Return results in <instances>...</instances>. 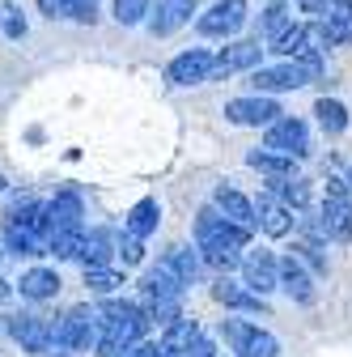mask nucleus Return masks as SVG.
<instances>
[{
	"mask_svg": "<svg viewBox=\"0 0 352 357\" xmlns=\"http://www.w3.org/2000/svg\"><path fill=\"white\" fill-rule=\"evenodd\" d=\"M145 328H149V315L145 306L136 302H102L98 306V357H115L123 344L131 340H145Z\"/></svg>",
	"mask_w": 352,
	"mask_h": 357,
	"instance_id": "1",
	"label": "nucleus"
},
{
	"mask_svg": "<svg viewBox=\"0 0 352 357\" xmlns=\"http://www.w3.org/2000/svg\"><path fill=\"white\" fill-rule=\"evenodd\" d=\"M221 340H225L230 353H238V357H276V353H280V344H276L272 332H259V328L246 324V319H225V324H221Z\"/></svg>",
	"mask_w": 352,
	"mask_h": 357,
	"instance_id": "2",
	"label": "nucleus"
},
{
	"mask_svg": "<svg viewBox=\"0 0 352 357\" xmlns=\"http://www.w3.org/2000/svg\"><path fill=\"white\" fill-rule=\"evenodd\" d=\"M94 340H98V310H90V306H72L68 315L56 324V344L60 349L81 353V349H90Z\"/></svg>",
	"mask_w": 352,
	"mask_h": 357,
	"instance_id": "3",
	"label": "nucleus"
},
{
	"mask_svg": "<svg viewBox=\"0 0 352 357\" xmlns=\"http://www.w3.org/2000/svg\"><path fill=\"white\" fill-rule=\"evenodd\" d=\"M348 178H327V196H323V221L335 243L352 238V200H348Z\"/></svg>",
	"mask_w": 352,
	"mask_h": 357,
	"instance_id": "4",
	"label": "nucleus"
},
{
	"mask_svg": "<svg viewBox=\"0 0 352 357\" xmlns=\"http://www.w3.org/2000/svg\"><path fill=\"white\" fill-rule=\"evenodd\" d=\"M9 336L26 349V353H47L56 344V324L42 319V315H30V310H17V315H9Z\"/></svg>",
	"mask_w": 352,
	"mask_h": 357,
	"instance_id": "5",
	"label": "nucleus"
},
{
	"mask_svg": "<svg viewBox=\"0 0 352 357\" xmlns=\"http://www.w3.org/2000/svg\"><path fill=\"white\" fill-rule=\"evenodd\" d=\"M305 81H314V77H310V68H305L301 60H285V64L250 73V89H255V94H280V89H297Z\"/></svg>",
	"mask_w": 352,
	"mask_h": 357,
	"instance_id": "6",
	"label": "nucleus"
},
{
	"mask_svg": "<svg viewBox=\"0 0 352 357\" xmlns=\"http://www.w3.org/2000/svg\"><path fill=\"white\" fill-rule=\"evenodd\" d=\"M246 238H250V230L238 226V221H230L216 204L195 217V243H200V247H204V243H234V247H246Z\"/></svg>",
	"mask_w": 352,
	"mask_h": 357,
	"instance_id": "7",
	"label": "nucleus"
},
{
	"mask_svg": "<svg viewBox=\"0 0 352 357\" xmlns=\"http://www.w3.org/2000/svg\"><path fill=\"white\" fill-rule=\"evenodd\" d=\"M212 64H216V56H208L204 47H191V52L174 56V60L166 64V81H170V85H200V81H212Z\"/></svg>",
	"mask_w": 352,
	"mask_h": 357,
	"instance_id": "8",
	"label": "nucleus"
},
{
	"mask_svg": "<svg viewBox=\"0 0 352 357\" xmlns=\"http://www.w3.org/2000/svg\"><path fill=\"white\" fill-rule=\"evenodd\" d=\"M246 22V0H216V5L200 17V34L208 38H230Z\"/></svg>",
	"mask_w": 352,
	"mask_h": 357,
	"instance_id": "9",
	"label": "nucleus"
},
{
	"mask_svg": "<svg viewBox=\"0 0 352 357\" xmlns=\"http://www.w3.org/2000/svg\"><path fill=\"white\" fill-rule=\"evenodd\" d=\"M225 119L238 123V128H268V123L280 119V107H276L272 98H263V94H255V98H234V102H225Z\"/></svg>",
	"mask_w": 352,
	"mask_h": 357,
	"instance_id": "10",
	"label": "nucleus"
},
{
	"mask_svg": "<svg viewBox=\"0 0 352 357\" xmlns=\"http://www.w3.org/2000/svg\"><path fill=\"white\" fill-rule=\"evenodd\" d=\"M263 145H268V149H280V153H289V158H305V153H310V132H305L301 119L285 115V119L268 123V141H263Z\"/></svg>",
	"mask_w": 352,
	"mask_h": 357,
	"instance_id": "11",
	"label": "nucleus"
},
{
	"mask_svg": "<svg viewBox=\"0 0 352 357\" xmlns=\"http://www.w3.org/2000/svg\"><path fill=\"white\" fill-rule=\"evenodd\" d=\"M242 281H246L250 289H259V294L280 289V259H276L272 251H255V255H246V259H242Z\"/></svg>",
	"mask_w": 352,
	"mask_h": 357,
	"instance_id": "12",
	"label": "nucleus"
},
{
	"mask_svg": "<svg viewBox=\"0 0 352 357\" xmlns=\"http://www.w3.org/2000/svg\"><path fill=\"white\" fill-rule=\"evenodd\" d=\"M255 217H259V230L272 234V238L289 234V226H293V208H289L276 192H263V196L255 200Z\"/></svg>",
	"mask_w": 352,
	"mask_h": 357,
	"instance_id": "13",
	"label": "nucleus"
},
{
	"mask_svg": "<svg viewBox=\"0 0 352 357\" xmlns=\"http://www.w3.org/2000/svg\"><path fill=\"white\" fill-rule=\"evenodd\" d=\"M212 298L216 302H221V306H234V310H246V315H263V310H268V306H263V294L259 289H250L246 281L238 285V281H216L212 285Z\"/></svg>",
	"mask_w": 352,
	"mask_h": 357,
	"instance_id": "14",
	"label": "nucleus"
},
{
	"mask_svg": "<svg viewBox=\"0 0 352 357\" xmlns=\"http://www.w3.org/2000/svg\"><path fill=\"white\" fill-rule=\"evenodd\" d=\"M191 13H195V0H161L157 5V13L149 17V34H174L179 26H187L191 22Z\"/></svg>",
	"mask_w": 352,
	"mask_h": 357,
	"instance_id": "15",
	"label": "nucleus"
},
{
	"mask_svg": "<svg viewBox=\"0 0 352 357\" xmlns=\"http://www.w3.org/2000/svg\"><path fill=\"white\" fill-rule=\"evenodd\" d=\"M280 289H285L293 302H314V281H310V273L301 268V255H285V259H280Z\"/></svg>",
	"mask_w": 352,
	"mask_h": 357,
	"instance_id": "16",
	"label": "nucleus"
},
{
	"mask_svg": "<svg viewBox=\"0 0 352 357\" xmlns=\"http://www.w3.org/2000/svg\"><path fill=\"white\" fill-rule=\"evenodd\" d=\"M183 289H187V281H183V277H174L166 264L149 268L145 281H141V294H145V298H161V302H179Z\"/></svg>",
	"mask_w": 352,
	"mask_h": 357,
	"instance_id": "17",
	"label": "nucleus"
},
{
	"mask_svg": "<svg viewBox=\"0 0 352 357\" xmlns=\"http://www.w3.org/2000/svg\"><path fill=\"white\" fill-rule=\"evenodd\" d=\"M259 43H230V47L216 56V64H212V81L216 77H230V73H238V68H255L259 64Z\"/></svg>",
	"mask_w": 352,
	"mask_h": 357,
	"instance_id": "18",
	"label": "nucleus"
},
{
	"mask_svg": "<svg viewBox=\"0 0 352 357\" xmlns=\"http://www.w3.org/2000/svg\"><path fill=\"white\" fill-rule=\"evenodd\" d=\"M212 204L221 208L230 221H238V226H246V230H255L259 226V217H255V200H246L242 192H234V188H216V196H212Z\"/></svg>",
	"mask_w": 352,
	"mask_h": 357,
	"instance_id": "19",
	"label": "nucleus"
},
{
	"mask_svg": "<svg viewBox=\"0 0 352 357\" xmlns=\"http://www.w3.org/2000/svg\"><path fill=\"white\" fill-rule=\"evenodd\" d=\"M47 208H51V230H85V204L77 192H60Z\"/></svg>",
	"mask_w": 352,
	"mask_h": 357,
	"instance_id": "20",
	"label": "nucleus"
},
{
	"mask_svg": "<svg viewBox=\"0 0 352 357\" xmlns=\"http://www.w3.org/2000/svg\"><path fill=\"white\" fill-rule=\"evenodd\" d=\"M9 221L26 226V230H30L34 238H42V243L51 238V208H47V204H38V200H22V204L9 213Z\"/></svg>",
	"mask_w": 352,
	"mask_h": 357,
	"instance_id": "21",
	"label": "nucleus"
},
{
	"mask_svg": "<svg viewBox=\"0 0 352 357\" xmlns=\"http://www.w3.org/2000/svg\"><path fill=\"white\" fill-rule=\"evenodd\" d=\"M111 255H115V234H111V230H90V234H81L77 259H81L85 268H98V264H106Z\"/></svg>",
	"mask_w": 352,
	"mask_h": 357,
	"instance_id": "22",
	"label": "nucleus"
},
{
	"mask_svg": "<svg viewBox=\"0 0 352 357\" xmlns=\"http://www.w3.org/2000/svg\"><path fill=\"white\" fill-rule=\"evenodd\" d=\"M195 340H200V324H195V319H183V315H179L174 324H166L161 349H166L170 357H183V353H187V349H191Z\"/></svg>",
	"mask_w": 352,
	"mask_h": 357,
	"instance_id": "23",
	"label": "nucleus"
},
{
	"mask_svg": "<svg viewBox=\"0 0 352 357\" xmlns=\"http://www.w3.org/2000/svg\"><path fill=\"white\" fill-rule=\"evenodd\" d=\"M17 289H22V298L42 302V298H56L60 294V277L51 273V268H30V273L17 281Z\"/></svg>",
	"mask_w": 352,
	"mask_h": 357,
	"instance_id": "24",
	"label": "nucleus"
},
{
	"mask_svg": "<svg viewBox=\"0 0 352 357\" xmlns=\"http://www.w3.org/2000/svg\"><path fill=\"white\" fill-rule=\"evenodd\" d=\"M157 221H161V204H157L153 196H145L141 204H131V213H127V221H123V230L149 238V234L157 230Z\"/></svg>",
	"mask_w": 352,
	"mask_h": 357,
	"instance_id": "25",
	"label": "nucleus"
},
{
	"mask_svg": "<svg viewBox=\"0 0 352 357\" xmlns=\"http://www.w3.org/2000/svg\"><path fill=\"white\" fill-rule=\"evenodd\" d=\"M310 38H314V30H305V26H285V30L272 38V52L285 56V60H297V56L310 52Z\"/></svg>",
	"mask_w": 352,
	"mask_h": 357,
	"instance_id": "26",
	"label": "nucleus"
},
{
	"mask_svg": "<svg viewBox=\"0 0 352 357\" xmlns=\"http://www.w3.org/2000/svg\"><path fill=\"white\" fill-rule=\"evenodd\" d=\"M246 166H255V170H263V174H272V178H285V174H293V158L289 153H280V149H250L246 153Z\"/></svg>",
	"mask_w": 352,
	"mask_h": 357,
	"instance_id": "27",
	"label": "nucleus"
},
{
	"mask_svg": "<svg viewBox=\"0 0 352 357\" xmlns=\"http://www.w3.org/2000/svg\"><path fill=\"white\" fill-rule=\"evenodd\" d=\"M161 264L170 268L174 277H183L187 285H195V277H200V255H191L187 247H166V255H161Z\"/></svg>",
	"mask_w": 352,
	"mask_h": 357,
	"instance_id": "28",
	"label": "nucleus"
},
{
	"mask_svg": "<svg viewBox=\"0 0 352 357\" xmlns=\"http://www.w3.org/2000/svg\"><path fill=\"white\" fill-rule=\"evenodd\" d=\"M200 251H204V264H208V268H216V273L242 268V255H238V247H234V243H204Z\"/></svg>",
	"mask_w": 352,
	"mask_h": 357,
	"instance_id": "29",
	"label": "nucleus"
},
{
	"mask_svg": "<svg viewBox=\"0 0 352 357\" xmlns=\"http://www.w3.org/2000/svg\"><path fill=\"white\" fill-rule=\"evenodd\" d=\"M272 192L289 204V208H305V200H310V188H305V178H297V174H285V178H276L272 183Z\"/></svg>",
	"mask_w": 352,
	"mask_h": 357,
	"instance_id": "30",
	"label": "nucleus"
},
{
	"mask_svg": "<svg viewBox=\"0 0 352 357\" xmlns=\"http://www.w3.org/2000/svg\"><path fill=\"white\" fill-rule=\"evenodd\" d=\"M81 234H85V230H51V238H47V255H56V259H77V251H81Z\"/></svg>",
	"mask_w": 352,
	"mask_h": 357,
	"instance_id": "31",
	"label": "nucleus"
},
{
	"mask_svg": "<svg viewBox=\"0 0 352 357\" xmlns=\"http://www.w3.org/2000/svg\"><path fill=\"white\" fill-rule=\"evenodd\" d=\"M314 115H319L323 132H344V128H348V111H344V102H335V98H319Z\"/></svg>",
	"mask_w": 352,
	"mask_h": 357,
	"instance_id": "32",
	"label": "nucleus"
},
{
	"mask_svg": "<svg viewBox=\"0 0 352 357\" xmlns=\"http://www.w3.org/2000/svg\"><path fill=\"white\" fill-rule=\"evenodd\" d=\"M85 285H90L94 294H115V289L123 285V277H119V273H111L106 264H98V268H85Z\"/></svg>",
	"mask_w": 352,
	"mask_h": 357,
	"instance_id": "33",
	"label": "nucleus"
},
{
	"mask_svg": "<svg viewBox=\"0 0 352 357\" xmlns=\"http://www.w3.org/2000/svg\"><path fill=\"white\" fill-rule=\"evenodd\" d=\"M145 13H149V0H115V22L119 26H136V22H145Z\"/></svg>",
	"mask_w": 352,
	"mask_h": 357,
	"instance_id": "34",
	"label": "nucleus"
},
{
	"mask_svg": "<svg viewBox=\"0 0 352 357\" xmlns=\"http://www.w3.org/2000/svg\"><path fill=\"white\" fill-rule=\"evenodd\" d=\"M285 26H293V17H289V9L280 5V0H276V5H272L268 13H263V34H268V38H276Z\"/></svg>",
	"mask_w": 352,
	"mask_h": 357,
	"instance_id": "35",
	"label": "nucleus"
},
{
	"mask_svg": "<svg viewBox=\"0 0 352 357\" xmlns=\"http://www.w3.org/2000/svg\"><path fill=\"white\" fill-rule=\"evenodd\" d=\"M119 255H123V264H141V259H145V238H141V234H131V230H123V238H119Z\"/></svg>",
	"mask_w": 352,
	"mask_h": 357,
	"instance_id": "36",
	"label": "nucleus"
},
{
	"mask_svg": "<svg viewBox=\"0 0 352 357\" xmlns=\"http://www.w3.org/2000/svg\"><path fill=\"white\" fill-rule=\"evenodd\" d=\"M297 255L314 268V273H327V255H323V243H314V238H305V243H297Z\"/></svg>",
	"mask_w": 352,
	"mask_h": 357,
	"instance_id": "37",
	"label": "nucleus"
},
{
	"mask_svg": "<svg viewBox=\"0 0 352 357\" xmlns=\"http://www.w3.org/2000/svg\"><path fill=\"white\" fill-rule=\"evenodd\" d=\"M64 17H72V22H90V26H94L98 9H94V0H68V5H64Z\"/></svg>",
	"mask_w": 352,
	"mask_h": 357,
	"instance_id": "38",
	"label": "nucleus"
},
{
	"mask_svg": "<svg viewBox=\"0 0 352 357\" xmlns=\"http://www.w3.org/2000/svg\"><path fill=\"white\" fill-rule=\"evenodd\" d=\"M115 357H157V344H149V340H131V344H123Z\"/></svg>",
	"mask_w": 352,
	"mask_h": 357,
	"instance_id": "39",
	"label": "nucleus"
},
{
	"mask_svg": "<svg viewBox=\"0 0 352 357\" xmlns=\"http://www.w3.org/2000/svg\"><path fill=\"white\" fill-rule=\"evenodd\" d=\"M5 34H9V38H22V34H26V22H22L17 9H5Z\"/></svg>",
	"mask_w": 352,
	"mask_h": 357,
	"instance_id": "40",
	"label": "nucleus"
},
{
	"mask_svg": "<svg viewBox=\"0 0 352 357\" xmlns=\"http://www.w3.org/2000/svg\"><path fill=\"white\" fill-rule=\"evenodd\" d=\"M301 13H314V17H327L331 13V0H297Z\"/></svg>",
	"mask_w": 352,
	"mask_h": 357,
	"instance_id": "41",
	"label": "nucleus"
},
{
	"mask_svg": "<svg viewBox=\"0 0 352 357\" xmlns=\"http://www.w3.org/2000/svg\"><path fill=\"white\" fill-rule=\"evenodd\" d=\"M183 357H216V349H212V340H195Z\"/></svg>",
	"mask_w": 352,
	"mask_h": 357,
	"instance_id": "42",
	"label": "nucleus"
},
{
	"mask_svg": "<svg viewBox=\"0 0 352 357\" xmlns=\"http://www.w3.org/2000/svg\"><path fill=\"white\" fill-rule=\"evenodd\" d=\"M64 5H68V0H42V9H47L51 17H64Z\"/></svg>",
	"mask_w": 352,
	"mask_h": 357,
	"instance_id": "43",
	"label": "nucleus"
},
{
	"mask_svg": "<svg viewBox=\"0 0 352 357\" xmlns=\"http://www.w3.org/2000/svg\"><path fill=\"white\" fill-rule=\"evenodd\" d=\"M9 289H13L9 281H0V302H5V298H9Z\"/></svg>",
	"mask_w": 352,
	"mask_h": 357,
	"instance_id": "44",
	"label": "nucleus"
},
{
	"mask_svg": "<svg viewBox=\"0 0 352 357\" xmlns=\"http://www.w3.org/2000/svg\"><path fill=\"white\" fill-rule=\"evenodd\" d=\"M348 30H352V0H348Z\"/></svg>",
	"mask_w": 352,
	"mask_h": 357,
	"instance_id": "45",
	"label": "nucleus"
},
{
	"mask_svg": "<svg viewBox=\"0 0 352 357\" xmlns=\"http://www.w3.org/2000/svg\"><path fill=\"white\" fill-rule=\"evenodd\" d=\"M68 353H72V349H68ZM68 353H56V357H68ZM42 357H51V353H42Z\"/></svg>",
	"mask_w": 352,
	"mask_h": 357,
	"instance_id": "46",
	"label": "nucleus"
},
{
	"mask_svg": "<svg viewBox=\"0 0 352 357\" xmlns=\"http://www.w3.org/2000/svg\"><path fill=\"white\" fill-rule=\"evenodd\" d=\"M348 188H352V170H348Z\"/></svg>",
	"mask_w": 352,
	"mask_h": 357,
	"instance_id": "47",
	"label": "nucleus"
},
{
	"mask_svg": "<svg viewBox=\"0 0 352 357\" xmlns=\"http://www.w3.org/2000/svg\"><path fill=\"white\" fill-rule=\"evenodd\" d=\"M0 188H5V183H0Z\"/></svg>",
	"mask_w": 352,
	"mask_h": 357,
	"instance_id": "48",
	"label": "nucleus"
},
{
	"mask_svg": "<svg viewBox=\"0 0 352 357\" xmlns=\"http://www.w3.org/2000/svg\"><path fill=\"white\" fill-rule=\"evenodd\" d=\"M0 255H5V251H0Z\"/></svg>",
	"mask_w": 352,
	"mask_h": 357,
	"instance_id": "49",
	"label": "nucleus"
}]
</instances>
